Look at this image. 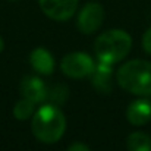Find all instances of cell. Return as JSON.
<instances>
[{"label":"cell","instance_id":"1","mask_svg":"<svg viewBox=\"0 0 151 151\" xmlns=\"http://www.w3.org/2000/svg\"><path fill=\"white\" fill-rule=\"evenodd\" d=\"M31 129L38 141L54 144L65 134L66 119L56 104H46L34 113Z\"/></svg>","mask_w":151,"mask_h":151},{"label":"cell","instance_id":"2","mask_svg":"<svg viewBox=\"0 0 151 151\" xmlns=\"http://www.w3.org/2000/svg\"><path fill=\"white\" fill-rule=\"evenodd\" d=\"M119 85L135 96H151V62L135 59L122 65L116 73Z\"/></svg>","mask_w":151,"mask_h":151},{"label":"cell","instance_id":"3","mask_svg":"<svg viewBox=\"0 0 151 151\" xmlns=\"http://www.w3.org/2000/svg\"><path fill=\"white\" fill-rule=\"evenodd\" d=\"M132 47L131 35L123 29H110L97 37L94 51L100 62L114 65L123 60Z\"/></svg>","mask_w":151,"mask_h":151},{"label":"cell","instance_id":"4","mask_svg":"<svg viewBox=\"0 0 151 151\" xmlns=\"http://www.w3.org/2000/svg\"><path fill=\"white\" fill-rule=\"evenodd\" d=\"M94 68H96V63L93 57L82 51L68 53L60 62L62 72L66 76L73 78V79H82V78L91 76Z\"/></svg>","mask_w":151,"mask_h":151},{"label":"cell","instance_id":"5","mask_svg":"<svg viewBox=\"0 0 151 151\" xmlns=\"http://www.w3.org/2000/svg\"><path fill=\"white\" fill-rule=\"evenodd\" d=\"M103 19H104L103 6L100 3L90 1L81 9L78 15V28L82 34H93L101 27Z\"/></svg>","mask_w":151,"mask_h":151},{"label":"cell","instance_id":"6","mask_svg":"<svg viewBox=\"0 0 151 151\" xmlns=\"http://www.w3.org/2000/svg\"><path fill=\"white\" fill-rule=\"evenodd\" d=\"M41 10L54 21H68L78 7V0H38Z\"/></svg>","mask_w":151,"mask_h":151},{"label":"cell","instance_id":"7","mask_svg":"<svg viewBox=\"0 0 151 151\" xmlns=\"http://www.w3.org/2000/svg\"><path fill=\"white\" fill-rule=\"evenodd\" d=\"M21 94L22 97L37 103H43L49 97V90L46 84L38 76H25L21 81Z\"/></svg>","mask_w":151,"mask_h":151},{"label":"cell","instance_id":"8","mask_svg":"<svg viewBox=\"0 0 151 151\" xmlns=\"http://www.w3.org/2000/svg\"><path fill=\"white\" fill-rule=\"evenodd\" d=\"M91 84L93 87L101 93V94H109L111 91V81H113V65L100 62L96 63V68L91 73Z\"/></svg>","mask_w":151,"mask_h":151},{"label":"cell","instance_id":"9","mask_svg":"<svg viewBox=\"0 0 151 151\" xmlns=\"http://www.w3.org/2000/svg\"><path fill=\"white\" fill-rule=\"evenodd\" d=\"M126 119L134 126L145 125L151 120V101L147 99L134 100L126 109Z\"/></svg>","mask_w":151,"mask_h":151},{"label":"cell","instance_id":"10","mask_svg":"<svg viewBox=\"0 0 151 151\" xmlns=\"http://www.w3.org/2000/svg\"><path fill=\"white\" fill-rule=\"evenodd\" d=\"M29 63L32 69L41 75H50L54 70V59L51 53L43 47L34 49L29 54Z\"/></svg>","mask_w":151,"mask_h":151},{"label":"cell","instance_id":"11","mask_svg":"<svg viewBox=\"0 0 151 151\" xmlns=\"http://www.w3.org/2000/svg\"><path fill=\"white\" fill-rule=\"evenodd\" d=\"M129 151H151V137L145 132H134L126 141Z\"/></svg>","mask_w":151,"mask_h":151},{"label":"cell","instance_id":"12","mask_svg":"<svg viewBox=\"0 0 151 151\" xmlns=\"http://www.w3.org/2000/svg\"><path fill=\"white\" fill-rule=\"evenodd\" d=\"M35 113V103L28 99H21L13 106V116L18 120H27Z\"/></svg>","mask_w":151,"mask_h":151},{"label":"cell","instance_id":"13","mask_svg":"<svg viewBox=\"0 0 151 151\" xmlns=\"http://www.w3.org/2000/svg\"><path fill=\"white\" fill-rule=\"evenodd\" d=\"M68 96H69V93L65 85H56V87H53L51 91H49V97L54 104H63L68 99Z\"/></svg>","mask_w":151,"mask_h":151},{"label":"cell","instance_id":"14","mask_svg":"<svg viewBox=\"0 0 151 151\" xmlns=\"http://www.w3.org/2000/svg\"><path fill=\"white\" fill-rule=\"evenodd\" d=\"M142 47L151 56V27L144 32L142 35Z\"/></svg>","mask_w":151,"mask_h":151},{"label":"cell","instance_id":"15","mask_svg":"<svg viewBox=\"0 0 151 151\" xmlns=\"http://www.w3.org/2000/svg\"><path fill=\"white\" fill-rule=\"evenodd\" d=\"M68 151H91L85 144H82V142H75V144H72Z\"/></svg>","mask_w":151,"mask_h":151},{"label":"cell","instance_id":"16","mask_svg":"<svg viewBox=\"0 0 151 151\" xmlns=\"http://www.w3.org/2000/svg\"><path fill=\"white\" fill-rule=\"evenodd\" d=\"M3 47H4V43H3V38L0 37V51L3 50Z\"/></svg>","mask_w":151,"mask_h":151},{"label":"cell","instance_id":"17","mask_svg":"<svg viewBox=\"0 0 151 151\" xmlns=\"http://www.w3.org/2000/svg\"><path fill=\"white\" fill-rule=\"evenodd\" d=\"M9 1H18V0H9Z\"/></svg>","mask_w":151,"mask_h":151}]
</instances>
